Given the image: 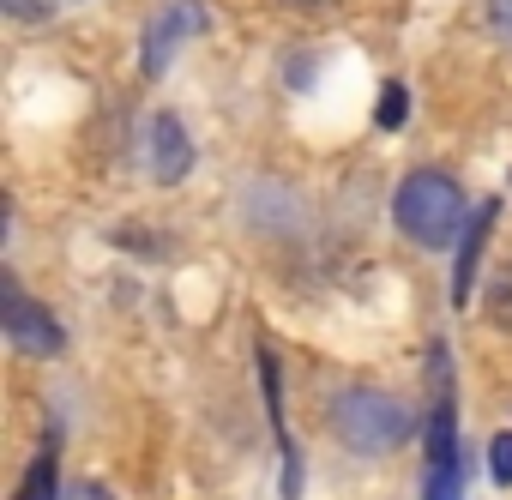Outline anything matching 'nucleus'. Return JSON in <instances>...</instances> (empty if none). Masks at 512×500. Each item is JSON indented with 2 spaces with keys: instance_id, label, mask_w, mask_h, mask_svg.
I'll list each match as a JSON object with an SVG mask.
<instances>
[{
  "instance_id": "nucleus-5",
  "label": "nucleus",
  "mask_w": 512,
  "mask_h": 500,
  "mask_svg": "<svg viewBox=\"0 0 512 500\" xmlns=\"http://www.w3.org/2000/svg\"><path fill=\"white\" fill-rule=\"evenodd\" d=\"M199 31H205V7H199V0H175V7L145 31V73H163L175 61V49L187 37H199Z\"/></svg>"
},
{
  "instance_id": "nucleus-8",
  "label": "nucleus",
  "mask_w": 512,
  "mask_h": 500,
  "mask_svg": "<svg viewBox=\"0 0 512 500\" xmlns=\"http://www.w3.org/2000/svg\"><path fill=\"white\" fill-rule=\"evenodd\" d=\"M13 500H55V452H43V458L31 464V476H25V488H19Z\"/></svg>"
},
{
  "instance_id": "nucleus-12",
  "label": "nucleus",
  "mask_w": 512,
  "mask_h": 500,
  "mask_svg": "<svg viewBox=\"0 0 512 500\" xmlns=\"http://www.w3.org/2000/svg\"><path fill=\"white\" fill-rule=\"evenodd\" d=\"M61 500H115V494H103V488H97V482H79V488H67V494H61Z\"/></svg>"
},
{
  "instance_id": "nucleus-9",
  "label": "nucleus",
  "mask_w": 512,
  "mask_h": 500,
  "mask_svg": "<svg viewBox=\"0 0 512 500\" xmlns=\"http://www.w3.org/2000/svg\"><path fill=\"white\" fill-rule=\"evenodd\" d=\"M404 115H410V97H404V85H386V97H380V109H374V121L392 133V127H404Z\"/></svg>"
},
{
  "instance_id": "nucleus-3",
  "label": "nucleus",
  "mask_w": 512,
  "mask_h": 500,
  "mask_svg": "<svg viewBox=\"0 0 512 500\" xmlns=\"http://www.w3.org/2000/svg\"><path fill=\"white\" fill-rule=\"evenodd\" d=\"M458 482H464L458 422H452V398H440L434 428H428V482H422V494H428V500H458Z\"/></svg>"
},
{
  "instance_id": "nucleus-2",
  "label": "nucleus",
  "mask_w": 512,
  "mask_h": 500,
  "mask_svg": "<svg viewBox=\"0 0 512 500\" xmlns=\"http://www.w3.org/2000/svg\"><path fill=\"white\" fill-rule=\"evenodd\" d=\"M398 223H404V235L410 241H422V247H446L452 235H464V193H458V181L452 175H440V169H416L404 187H398Z\"/></svg>"
},
{
  "instance_id": "nucleus-6",
  "label": "nucleus",
  "mask_w": 512,
  "mask_h": 500,
  "mask_svg": "<svg viewBox=\"0 0 512 500\" xmlns=\"http://www.w3.org/2000/svg\"><path fill=\"white\" fill-rule=\"evenodd\" d=\"M7 332H13L25 350H61V326H55L37 302H25L19 290H7Z\"/></svg>"
},
{
  "instance_id": "nucleus-11",
  "label": "nucleus",
  "mask_w": 512,
  "mask_h": 500,
  "mask_svg": "<svg viewBox=\"0 0 512 500\" xmlns=\"http://www.w3.org/2000/svg\"><path fill=\"white\" fill-rule=\"evenodd\" d=\"M488 13H494V31L512 43V0H488Z\"/></svg>"
},
{
  "instance_id": "nucleus-7",
  "label": "nucleus",
  "mask_w": 512,
  "mask_h": 500,
  "mask_svg": "<svg viewBox=\"0 0 512 500\" xmlns=\"http://www.w3.org/2000/svg\"><path fill=\"white\" fill-rule=\"evenodd\" d=\"M500 205H482L470 223H464V241H458V272H452V302L464 308L470 290H476V260H482V241H488V223H494Z\"/></svg>"
},
{
  "instance_id": "nucleus-10",
  "label": "nucleus",
  "mask_w": 512,
  "mask_h": 500,
  "mask_svg": "<svg viewBox=\"0 0 512 500\" xmlns=\"http://www.w3.org/2000/svg\"><path fill=\"white\" fill-rule=\"evenodd\" d=\"M488 470H494V482H512V434H494V446H488Z\"/></svg>"
},
{
  "instance_id": "nucleus-1",
  "label": "nucleus",
  "mask_w": 512,
  "mask_h": 500,
  "mask_svg": "<svg viewBox=\"0 0 512 500\" xmlns=\"http://www.w3.org/2000/svg\"><path fill=\"white\" fill-rule=\"evenodd\" d=\"M332 434L362 452V458H380L392 446L410 440V410L392 398V392H374V386H350L332 398Z\"/></svg>"
},
{
  "instance_id": "nucleus-4",
  "label": "nucleus",
  "mask_w": 512,
  "mask_h": 500,
  "mask_svg": "<svg viewBox=\"0 0 512 500\" xmlns=\"http://www.w3.org/2000/svg\"><path fill=\"white\" fill-rule=\"evenodd\" d=\"M145 163H151V175H157L163 187H175V181L193 169V139L181 133L175 115H151V121H145Z\"/></svg>"
}]
</instances>
